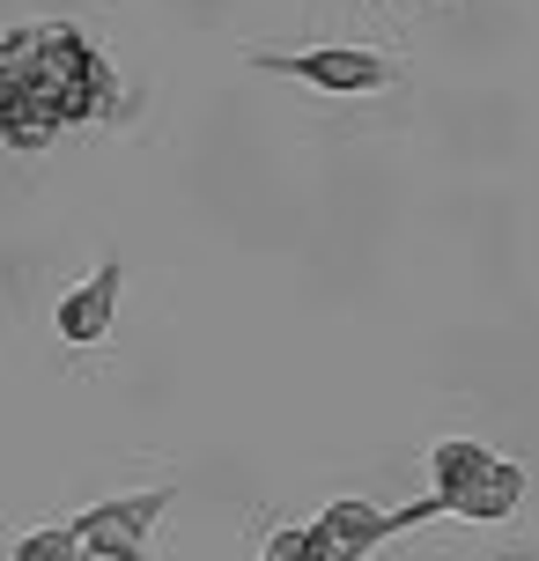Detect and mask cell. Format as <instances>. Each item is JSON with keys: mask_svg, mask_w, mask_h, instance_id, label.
<instances>
[{"mask_svg": "<svg viewBox=\"0 0 539 561\" xmlns=\"http://www.w3.org/2000/svg\"><path fill=\"white\" fill-rule=\"evenodd\" d=\"M104 96V59L67 23L15 30L0 45V134L15 148H45L67 118H89Z\"/></svg>", "mask_w": 539, "mask_h": 561, "instance_id": "cell-1", "label": "cell"}, {"mask_svg": "<svg viewBox=\"0 0 539 561\" xmlns=\"http://www.w3.org/2000/svg\"><path fill=\"white\" fill-rule=\"evenodd\" d=\"M252 67L266 75H296L311 89H333V96H363V89H392L399 67L369 45H311V53H252Z\"/></svg>", "mask_w": 539, "mask_h": 561, "instance_id": "cell-2", "label": "cell"}, {"mask_svg": "<svg viewBox=\"0 0 539 561\" xmlns=\"http://www.w3.org/2000/svg\"><path fill=\"white\" fill-rule=\"evenodd\" d=\"M177 488H141V495H118V503H96L74 517V533H82L89 554H104V561H141V533L171 510Z\"/></svg>", "mask_w": 539, "mask_h": 561, "instance_id": "cell-3", "label": "cell"}, {"mask_svg": "<svg viewBox=\"0 0 539 561\" xmlns=\"http://www.w3.org/2000/svg\"><path fill=\"white\" fill-rule=\"evenodd\" d=\"M118 280H126V266H118V259H104V266L82 280V288H67V296L53 304V333L67 340V347H96V340L112 333Z\"/></svg>", "mask_w": 539, "mask_h": 561, "instance_id": "cell-4", "label": "cell"}, {"mask_svg": "<svg viewBox=\"0 0 539 561\" xmlns=\"http://www.w3.org/2000/svg\"><path fill=\"white\" fill-rule=\"evenodd\" d=\"M517 503H525V466L495 458V466H488L473 488H458V495H451V517H473V525H503Z\"/></svg>", "mask_w": 539, "mask_h": 561, "instance_id": "cell-5", "label": "cell"}, {"mask_svg": "<svg viewBox=\"0 0 539 561\" xmlns=\"http://www.w3.org/2000/svg\"><path fill=\"white\" fill-rule=\"evenodd\" d=\"M488 466H495V458H488L481 444H466V436H444V444L428 450V473H436V495H444V510H451V495H458V488H473Z\"/></svg>", "mask_w": 539, "mask_h": 561, "instance_id": "cell-6", "label": "cell"}, {"mask_svg": "<svg viewBox=\"0 0 539 561\" xmlns=\"http://www.w3.org/2000/svg\"><path fill=\"white\" fill-rule=\"evenodd\" d=\"M15 561H89V547H82L74 525H53V533H23L15 539Z\"/></svg>", "mask_w": 539, "mask_h": 561, "instance_id": "cell-7", "label": "cell"}]
</instances>
